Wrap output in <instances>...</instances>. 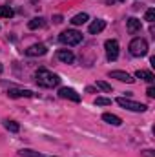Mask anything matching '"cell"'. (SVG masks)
Returning a JSON list of instances; mask_svg holds the SVG:
<instances>
[{
  "label": "cell",
  "mask_w": 155,
  "mask_h": 157,
  "mask_svg": "<svg viewBox=\"0 0 155 157\" xmlns=\"http://www.w3.org/2000/svg\"><path fill=\"white\" fill-rule=\"evenodd\" d=\"M126 28H128V31H130V33H139L142 26H141V20H139V18L131 17V18H128V20H126Z\"/></svg>",
  "instance_id": "30bf717a"
},
{
  "label": "cell",
  "mask_w": 155,
  "mask_h": 157,
  "mask_svg": "<svg viewBox=\"0 0 155 157\" xmlns=\"http://www.w3.org/2000/svg\"><path fill=\"white\" fill-rule=\"evenodd\" d=\"M130 53L133 57H144L148 53V42L144 39H133L130 42Z\"/></svg>",
  "instance_id": "277c9868"
},
{
  "label": "cell",
  "mask_w": 155,
  "mask_h": 157,
  "mask_svg": "<svg viewBox=\"0 0 155 157\" xmlns=\"http://www.w3.org/2000/svg\"><path fill=\"white\" fill-rule=\"evenodd\" d=\"M59 97L70 99V101H73V102H80V95H78L73 88H60V90H59Z\"/></svg>",
  "instance_id": "8992f818"
},
{
  "label": "cell",
  "mask_w": 155,
  "mask_h": 157,
  "mask_svg": "<svg viewBox=\"0 0 155 157\" xmlns=\"http://www.w3.org/2000/svg\"><path fill=\"white\" fill-rule=\"evenodd\" d=\"M97 88H100L102 91H108V93H112V86H110L108 82H104V80H99V82H97Z\"/></svg>",
  "instance_id": "44dd1931"
},
{
  "label": "cell",
  "mask_w": 155,
  "mask_h": 157,
  "mask_svg": "<svg viewBox=\"0 0 155 157\" xmlns=\"http://www.w3.org/2000/svg\"><path fill=\"white\" fill-rule=\"evenodd\" d=\"M89 20V17H88V13H78V15H75L70 22L73 24V26H82V24H86Z\"/></svg>",
  "instance_id": "9a60e30c"
},
{
  "label": "cell",
  "mask_w": 155,
  "mask_h": 157,
  "mask_svg": "<svg viewBox=\"0 0 155 157\" xmlns=\"http://www.w3.org/2000/svg\"><path fill=\"white\" fill-rule=\"evenodd\" d=\"M46 26V20L42 18V17H35V18H31L29 22H28V28L29 29H40V28H44Z\"/></svg>",
  "instance_id": "5bb4252c"
},
{
  "label": "cell",
  "mask_w": 155,
  "mask_h": 157,
  "mask_svg": "<svg viewBox=\"0 0 155 157\" xmlns=\"http://www.w3.org/2000/svg\"><path fill=\"white\" fill-rule=\"evenodd\" d=\"M95 104H97V106H110V104H112V99H106V97H97Z\"/></svg>",
  "instance_id": "ffe728a7"
},
{
  "label": "cell",
  "mask_w": 155,
  "mask_h": 157,
  "mask_svg": "<svg viewBox=\"0 0 155 157\" xmlns=\"http://www.w3.org/2000/svg\"><path fill=\"white\" fill-rule=\"evenodd\" d=\"M102 121L108 122V124H112V126H120V124H122V119L113 115V113H104V115H102Z\"/></svg>",
  "instance_id": "4fadbf2b"
},
{
  "label": "cell",
  "mask_w": 155,
  "mask_h": 157,
  "mask_svg": "<svg viewBox=\"0 0 155 157\" xmlns=\"http://www.w3.org/2000/svg\"><path fill=\"white\" fill-rule=\"evenodd\" d=\"M7 95L13 97V99H17V97H35V93L31 90H9Z\"/></svg>",
  "instance_id": "7c38bea8"
},
{
  "label": "cell",
  "mask_w": 155,
  "mask_h": 157,
  "mask_svg": "<svg viewBox=\"0 0 155 157\" xmlns=\"http://www.w3.org/2000/svg\"><path fill=\"white\" fill-rule=\"evenodd\" d=\"M59 40L64 46H77L82 42V33H78L77 29H66L59 35Z\"/></svg>",
  "instance_id": "7a4b0ae2"
},
{
  "label": "cell",
  "mask_w": 155,
  "mask_h": 157,
  "mask_svg": "<svg viewBox=\"0 0 155 157\" xmlns=\"http://www.w3.org/2000/svg\"><path fill=\"white\" fill-rule=\"evenodd\" d=\"M47 53V48L44 46V44H33V46H29L28 49H26V55L28 57H42V55H46Z\"/></svg>",
  "instance_id": "52a82bcc"
},
{
  "label": "cell",
  "mask_w": 155,
  "mask_h": 157,
  "mask_svg": "<svg viewBox=\"0 0 155 157\" xmlns=\"http://www.w3.org/2000/svg\"><path fill=\"white\" fill-rule=\"evenodd\" d=\"M104 48H106V59L112 62V60H117V57H119V42L113 39L106 40L104 42Z\"/></svg>",
  "instance_id": "5b68a950"
},
{
  "label": "cell",
  "mask_w": 155,
  "mask_h": 157,
  "mask_svg": "<svg viewBox=\"0 0 155 157\" xmlns=\"http://www.w3.org/2000/svg\"><path fill=\"white\" fill-rule=\"evenodd\" d=\"M15 15V11L9 6H0V18H11Z\"/></svg>",
  "instance_id": "e0dca14e"
},
{
  "label": "cell",
  "mask_w": 155,
  "mask_h": 157,
  "mask_svg": "<svg viewBox=\"0 0 155 157\" xmlns=\"http://www.w3.org/2000/svg\"><path fill=\"white\" fill-rule=\"evenodd\" d=\"M53 20H55V22H57V24H59V22H62V17H60V15H57V17H55V18H53Z\"/></svg>",
  "instance_id": "d4e9b609"
},
{
  "label": "cell",
  "mask_w": 155,
  "mask_h": 157,
  "mask_svg": "<svg viewBox=\"0 0 155 157\" xmlns=\"http://www.w3.org/2000/svg\"><path fill=\"white\" fill-rule=\"evenodd\" d=\"M86 91H88V93H93V91H95V88H91V86H88V88H86Z\"/></svg>",
  "instance_id": "484cf974"
},
{
  "label": "cell",
  "mask_w": 155,
  "mask_h": 157,
  "mask_svg": "<svg viewBox=\"0 0 155 157\" xmlns=\"http://www.w3.org/2000/svg\"><path fill=\"white\" fill-rule=\"evenodd\" d=\"M117 104H119L120 108H124V110L137 112V113H142V112H146V110H148V106H146V104H142V102H135V101L126 99V97H119V99H117Z\"/></svg>",
  "instance_id": "3957f363"
},
{
  "label": "cell",
  "mask_w": 155,
  "mask_h": 157,
  "mask_svg": "<svg viewBox=\"0 0 155 157\" xmlns=\"http://www.w3.org/2000/svg\"><path fill=\"white\" fill-rule=\"evenodd\" d=\"M4 126H6V130H9V132H13V133H17V132L20 130L18 122H15V121H4Z\"/></svg>",
  "instance_id": "ac0fdd59"
},
{
  "label": "cell",
  "mask_w": 155,
  "mask_h": 157,
  "mask_svg": "<svg viewBox=\"0 0 155 157\" xmlns=\"http://www.w3.org/2000/svg\"><path fill=\"white\" fill-rule=\"evenodd\" d=\"M146 20H148V22H155V9L153 7H150V9L146 11Z\"/></svg>",
  "instance_id": "7402d4cb"
},
{
  "label": "cell",
  "mask_w": 155,
  "mask_h": 157,
  "mask_svg": "<svg viewBox=\"0 0 155 157\" xmlns=\"http://www.w3.org/2000/svg\"><path fill=\"white\" fill-rule=\"evenodd\" d=\"M110 77H112V78H117V80H120V82H128V84L135 82V78L131 77L130 73H126V71H120V70H115V71H110Z\"/></svg>",
  "instance_id": "ba28073f"
},
{
  "label": "cell",
  "mask_w": 155,
  "mask_h": 157,
  "mask_svg": "<svg viewBox=\"0 0 155 157\" xmlns=\"http://www.w3.org/2000/svg\"><path fill=\"white\" fill-rule=\"evenodd\" d=\"M104 28H106V22H104V20H100V18H97V20H93V22L89 24L88 31H89L91 35H97V33H100Z\"/></svg>",
  "instance_id": "8fae6325"
},
{
  "label": "cell",
  "mask_w": 155,
  "mask_h": 157,
  "mask_svg": "<svg viewBox=\"0 0 155 157\" xmlns=\"http://www.w3.org/2000/svg\"><path fill=\"white\" fill-rule=\"evenodd\" d=\"M37 84L42 86V88H53V86H59L60 84V77L59 75H55V73H51V71H47V70H39L37 71Z\"/></svg>",
  "instance_id": "6da1fadb"
},
{
  "label": "cell",
  "mask_w": 155,
  "mask_h": 157,
  "mask_svg": "<svg viewBox=\"0 0 155 157\" xmlns=\"http://www.w3.org/2000/svg\"><path fill=\"white\" fill-rule=\"evenodd\" d=\"M18 154H20V157H42V154H40V152L29 150V148H24V150H20Z\"/></svg>",
  "instance_id": "d6986e66"
},
{
  "label": "cell",
  "mask_w": 155,
  "mask_h": 157,
  "mask_svg": "<svg viewBox=\"0 0 155 157\" xmlns=\"http://www.w3.org/2000/svg\"><path fill=\"white\" fill-rule=\"evenodd\" d=\"M146 93H148V97H150V99H153V97H155V88H148V91H146Z\"/></svg>",
  "instance_id": "cb8c5ba5"
},
{
  "label": "cell",
  "mask_w": 155,
  "mask_h": 157,
  "mask_svg": "<svg viewBox=\"0 0 155 157\" xmlns=\"http://www.w3.org/2000/svg\"><path fill=\"white\" fill-rule=\"evenodd\" d=\"M135 77L141 78V80H146V82H153L155 80V75L152 71H146V70H139V71L135 73Z\"/></svg>",
  "instance_id": "2e32d148"
},
{
  "label": "cell",
  "mask_w": 155,
  "mask_h": 157,
  "mask_svg": "<svg viewBox=\"0 0 155 157\" xmlns=\"http://www.w3.org/2000/svg\"><path fill=\"white\" fill-rule=\"evenodd\" d=\"M142 155H144V157H155V154H153V150H144V152H142Z\"/></svg>",
  "instance_id": "603a6c76"
},
{
  "label": "cell",
  "mask_w": 155,
  "mask_h": 157,
  "mask_svg": "<svg viewBox=\"0 0 155 157\" xmlns=\"http://www.w3.org/2000/svg\"><path fill=\"white\" fill-rule=\"evenodd\" d=\"M57 57H59V60L64 62V64H71V62L75 60V55H73V51H70V49H59V51H57Z\"/></svg>",
  "instance_id": "9c48e42d"
}]
</instances>
